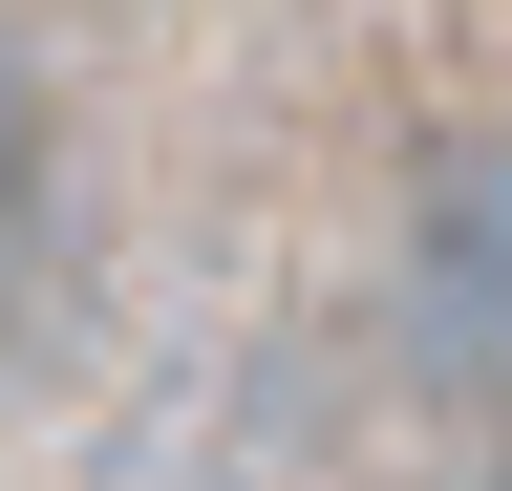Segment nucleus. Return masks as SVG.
<instances>
[{
  "instance_id": "1",
  "label": "nucleus",
  "mask_w": 512,
  "mask_h": 491,
  "mask_svg": "<svg viewBox=\"0 0 512 491\" xmlns=\"http://www.w3.org/2000/svg\"><path fill=\"white\" fill-rule=\"evenodd\" d=\"M427 321H448V342H470V363L512 342V171H470V193H448V214H427Z\"/></svg>"
},
{
  "instance_id": "2",
  "label": "nucleus",
  "mask_w": 512,
  "mask_h": 491,
  "mask_svg": "<svg viewBox=\"0 0 512 491\" xmlns=\"http://www.w3.org/2000/svg\"><path fill=\"white\" fill-rule=\"evenodd\" d=\"M43 257H64V129H43V86L0 65V321L43 299Z\"/></svg>"
},
{
  "instance_id": "3",
  "label": "nucleus",
  "mask_w": 512,
  "mask_h": 491,
  "mask_svg": "<svg viewBox=\"0 0 512 491\" xmlns=\"http://www.w3.org/2000/svg\"><path fill=\"white\" fill-rule=\"evenodd\" d=\"M491 491H512V449H491Z\"/></svg>"
}]
</instances>
